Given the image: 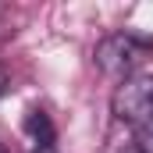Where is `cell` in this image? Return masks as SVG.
<instances>
[{
  "mask_svg": "<svg viewBox=\"0 0 153 153\" xmlns=\"http://www.w3.org/2000/svg\"><path fill=\"white\" fill-rule=\"evenodd\" d=\"M93 57H96V68L107 78L128 82V78H135L139 64L146 57H153V39L143 32H114V36L100 39Z\"/></svg>",
  "mask_w": 153,
  "mask_h": 153,
  "instance_id": "1",
  "label": "cell"
},
{
  "mask_svg": "<svg viewBox=\"0 0 153 153\" xmlns=\"http://www.w3.org/2000/svg\"><path fill=\"white\" fill-rule=\"evenodd\" d=\"M114 114L135 132L143 150H153V75H135L117 85Z\"/></svg>",
  "mask_w": 153,
  "mask_h": 153,
  "instance_id": "2",
  "label": "cell"
},
{
  "mask_svg": "<svg viewBox=\"0 0 153 153\" xmlns=\"http://www.w3.org/2000/svg\"><path fill=\"white\" fill-rule=\"evenodd\" d=\"M25 132L36 139L39 146H50V143H53V125H50V117L43 114V111H29V117H25Z\"/></svg>",
  "mask_w": 153,
  "mask_h": 153,
  "instance_id": "3",
  "label": "cell"
},
{
  "mask_svg": "<svg viewBox=\"0 0 153 153\" xmlns=\"http://www.w3.org/2000/svg\"><path fill=\"white\" fill-rule=\"evenodd\" d=\"M4 89H7V71L0 68V96H4Z\"/></svg>",
  "mask_w": 153,
  "mask_h": 153,
  "instance_id": "4",
  "label": "cell"
},
{
  "mask_svg": "<svg viewBox=\"0 0 153 153\" xmlns=\"http://www.w3.org/2000/svg\"><path fill=\"white\" fill-rule=\"evenodd\" d=\"M128 153H146V150H143L139 143H132V146H128Z\"/></svg>",
  "mask_w": 153,
  "mask_h": 153,
  "instance_id": "5",
  "label": "cell"
},
{
  "mask_svg": "<svg viewBox=\"0 0 153 153\" xmlns=\"http://www.w3.org/2000/svg\"><path fill=\"white\" fill-rule=\"evenodd\" d=\"M36 153H57V150H53V146H39Z\"/></svg>",
  "mask_w": 153,
  "mask_h": 153,
  "instance_id": "6",
  "label": "cell"
},
{
  "mask_svg": "<svg viewBox=\"0 0 153 153\" xmlns=\"http://www.w3.org/2000/svg\"><path fill=\"white\" fill-rule=\"evenodd\" d=\"M0 153H7V150H4V146H0Z\"/></svg>",
  "mask_w": 153,
  "mask_h": 153,
  "instance_id": "7",
  "label": "cell"
}]
</instances>
